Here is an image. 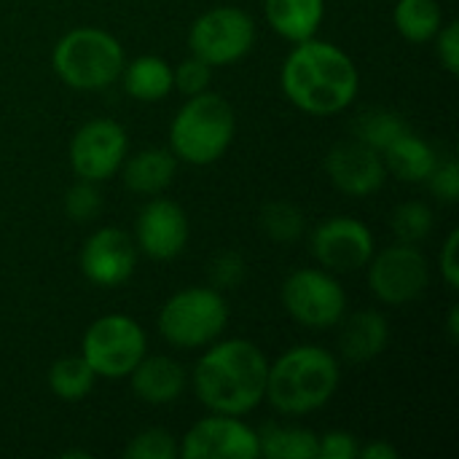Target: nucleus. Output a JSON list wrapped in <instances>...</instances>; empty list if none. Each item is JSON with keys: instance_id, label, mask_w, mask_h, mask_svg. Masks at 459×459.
<instances>
[{"instance_id": "obj_19", "label": "nucleus", "mask_w": 459, "mask_h": 459, "mask_svg": "<svg viewBox=\"0 0 459 459\" xmlns=\"http://www.w3.org/2000/svg\"><path fill=\"white\" fill-rule=\"evenodd\" d=\"M264 8L269 27L293 43L315 38L325 16V0H266Z\"/></svg>"}, {"instance_id": "obj_26", "label": "nucleus", "mask_w": 459, "mask_h": 459, "mask_svg": "<svg viewBox=\"0 0 459 459\" xmlns=\"http://www.w3.org/2000/svg\"><path fill=\"white\" fill-rule=\"evenodd\" d=\"M403 132H409V124L393 113V110H385V108H374V110H366L355 118L352 124V134L355 140L371 145L374 151H385L387 145H393Z\"/></svg>"}, {"instance_id": "obj_31", "label": "nucleus", "mask_w": 459, "mask_h": 459, "mask_svg": "<svg viewBox=\"0 0 459 459\" xmlns=\"http://www.w3.org/2000/svg\"><path fill=\"white\" fill-rule=\"evenodd\" d=\"M210 78H212V67L207 62H202L199 56H191L186 62H180L178 67H172V83L186 97L207 91L210 89Z\"/></svg>"}, {"instance_id": "obj_10", "label": "nucleus", "mask_w": 459, "mask_h": 459, "mask_svg": "<svg viewBox=\"0 0 459 459\" xmlns=\"http://www.w3.org/2000/svg\"><path fill=\"white\" fill-rule=\"evenodd\" d=\"M368 266V285L371 293L393 307L409 304L420 299L430 282L428 258L417 250V245H393L382 253L371 255Z\"/></svg>"}, {"instance_id": "obj_4", "label": "nucleus", "mask_w": 459, "mask_h": 459, "mask_svg": "<svg viewBox=\"0 0 459 459\" xmlns=\"http://www.w3.org/2000/svg\"><path fill=\"white\" fill-rule=\"evenodd\" d=\"M237 132L234 108L215 91H199L186 100L169 124V151L194 167L215 164Z\"/></svg>"}, {"instance_id": "obj_24", "label": "nucleus", "mask_w": 459, "mask_h": 459, "mask_svg": "<svg viewBox=\"0 0 459 459\" xmlns=\"http://www.w3.org/2000/svg\"><path fill=\"white\" fill-rule=\"evenodd\" d=\"M395 27L411 43H428L444 27V13L438 0H398Z\"/></svg>"}, {"instance_id": "obj_34", "label": "nucleus", "mask_w": 459, "mask_h": 459, "mask_svg": "<svg viewBox=\"0 0 459 459\" xmlns=\"http://www.w3.org/2000/svg\"><path fill=\"white\" fill-rule=\"evenodd\" d=\"M358 438L344 430H331L317 436V459H355L358 457Z\"/></svg>"}, {"instance_id": "obj_27", "label": "nucleus", "mask_w": 459, "mask_h": 459, "mask_svg": "<svg viewBox=\"0 0 459 459\" xmlns=\"http://www.w3.org/2000/svg\"><path fill=\"white\" fill-rule=\"evenodd\" d=\"M261 231L280 245H290L304 234V215L296 204L290 202H269L261 210Z\"/></svg>"}, {"instance_id": "obj_17", "label": "nucleus", "mask_w": 459, "mask_h": 459, "mask_svg": "<svg viewBox=\"0 0 459 459\" xmlns=\"http://www.w3.org/2000/svg\"><path fill=\"white\" fill-rule=\"evenodd\" d=\"M132 390L143 403L167 406L180 398L186 387V371L178 360L167 355H145L129 374Z\"/></svg>"}, {"instance_id": "obj_32", "label": "nucleus", "mask_w": 459, "mask_h": 459, "mask_svg": "<svg viewBox=\"0 0 459 459\" xmlns=\"http://www.w3.org/2000/svg\"><path fill=\"white\" fill-rule=\"evenodd\" d=\"M247 274V264L239 253H221L210 264V280L215 290H234Z\"/></svg>"}, {"instance_id": "obj_36", "label": "nucleus", "mask_w": 459, "mask_h": 459, "mask_svg": "<svg viewBox=\"0 0 459 459\" xmlns=\"http://www.w3.org/2000/svg\"><path fill=\"white\" fill-rule=\"evenodd\" d=\"M457 247H459V231H452L444 242L441 250V274L446 280V285L452 290H457L459 285V264H457Z\"/></svg>"}, {"instance_id": "obj_11", "label": "nucleus", "mask_w": 459, "mask_h": 459, "mask_svg": "<svg viewBox=\"0 0 459 459\" xmlns=\"http://www.w3.org/2000/svg\"><path fill=\"white\" fill-rule=\"evenodd\" d=\"M129 137L121 124L110 118L86 121L70 140V167L81 180H108L124 164Z\"/></svg>"}, {"instance_id": "obj_37", "label": "nucleus", "mask_w": 459, "mask_h": 459, "mask_svg": "<svg viewBox=\"0 0 459 459\" xmlns=\"http://www.w3.org/2000/svg\"><path fill=\"white\" fill-rule=\"evenodd\" d=\"M358 457L360 459H398V449L387 441H374L368 446H360L358 449Z\"/></svg>"}, {"instance_id": "obj_8", "label": "nucleus", "mask_w": 459, "mask_h": 459, "mask_svg": "<svg viewBox=\"0 0 459 459\" xmlns=\"http://www.w3.org/2000/svg\"><path fill=\"white\" fill-rule=\"evenodd\" d=\"M255 43V22L237 5H218L204 11L188 32V48L194 56L215 65H234L250 54Z\"/></svg>"}, {"instance_id": "obj_13", "label": "nucleus", "mask_w": 459, "mask_h": 459, "mask_svg": "<svg viewBox=\"0 0 459 459\" xmlns=\"http://www.w3.org/2000/svg\"><path fill=\"white\" fill-rule=\"evenodd\" d=\"M312 253L328 272H358L374 255V234L358 218H325L312 231Z\"/></svg>"}, {"instance_id": "obj_38", "label": "nucleus", "mask_w": 459, "mask_h": 459, "mask_svg": "<svg viewBox=\"0 0 459 459\" xmlns=\"http://www.w3.org/2000/svg\"><path fill=\"white\" fill-rule=\"evenodd\" d=\"M457 317L459 309L457 307H452V315H449V336H452V342H457Z\"/></svg>"}, {"instance_id": "obj_5", "label": "nucleus", "mask_w": 459, "mask_h": 459, "mask_svg": "<svg viewBox=\"0 0 459 459\" xmlns=\"http://www.w3.org/2000/svg\"><path fill=\"white\" fill-rule=\"evenodd\" d=\"M54 73L78 91L116 83L124 70L121 43L100 27H75L59 38L51 54Z\"/></svg>"}, {"instance_id": "obj_18", "label": "nucleus", "mask_w": 459, "mask_h": 459, "mask_svg": "<svg viewBox=\"0 0 459 459\" xmlns=\"http://www.w3.org/2000/svg\"><path fill=\"white\" fill-rule=\"evenodd\" d=\"M344 320V317H342ZM390 342V325L385 315L374 309L352 312L339 333V350L350 363H368L385 352Z\"/></svg>"}, {"instance_id": "obj_29", "label": "nucleus", "mask_w": 459, "mask_h": 459, "mask_svg": "<svg viewBox=\"0 0 459 459\" xmlns=\"http://www.w3.org/2000/svg\"><path fill=\"white\" fill-rule=\"evenodd\" d=\"M124 457L126 459H175L178 457V444H175V438H172L167 430L151 428V430L137 433V436L126 444Z\"/></svg>"}, {"instance_id": "obj_35", "label": "nucleus", "mask_w": 459, "mask_h": 459, "mask_svg": "<svg viewBox=\"0 0 459 459\" xmlns=\"http://www.w3.org/2000/svg\"><path fill=\"white\" fill-rule=\"evenodd\" d=\"M436 46H438V59L441 65L457 75L459 73V24L457 22H449L446 27L438 30L436 35Z\"/></svg>"}, {"instance_id": "obj_6", "label": "nucleus", "mask_w": 459, "mask_h": 459, "mask_svg": "<svg viewBox=\"0 0 459 459\" xmlns=\"http://www.w3.org/2000/svg\"><path fill=\"white\" fill-rule=\"evenodd\" d=\"M229 323V307L215 288L178 290L159 312V333L183 350H196L215 342Z\"/></svg>"}, {"instance_id": "obj_2", "label": "nucleus", "mask_w": 459, "mask_h": 459, "mask_svg": "<svg viewBox=\"0 0 459 459\" xmlns=\"http://www.w3.org/2000/svg\"><path fill=\"white\" fill-rule=\"evenodd\" d=\"M269 363L245 339H226L210 347L194 368V393L212 414L242 417L266 398Z\"/></svg>"}, {"instance_id": "obj_30", "label": "nucleus", "mask_w": 459, "mask_h": 459, "mask_svg": "<svg viewBox=\"0 0 459 459\" xmlns=\"http://www.w3.org/2000/svg\"><path fill=\"white\" fill-rule=\"evenodd\" d=\"M100 207H102V196L91 180H81V183L70 186L65 194V215L75 223H86V221L97 218Z\"/></svg>"}, {"instance_id": "obj_15", "label": "nucleus", "mask_w": 459, "mask_h": 459, "mask_svg": "<svg viewBox=\"0 0 459 459\" xmlns=\"http://www.w3.org/2000/svg\"><path fill=\"white\" fill-rule=\"evenodd\" d=\"M325 172L331 183L350 196H368L385 186L387 169L382 153L360 140H344L325 156Z\"/></svg>"}, {"instance_id": "obj_12", "label": "nucleus", "mask_w": 459, "mask_h": 459, "mask_svg": "<svg viewBox=\"0 0 459 459\" xmlns=\"http://www.w3.org/2000/svg\"><path fill=\"white\" fill-rule=\"evenodd\" d=\"M186 459H258V433L239 417L212 414L199 420L178 449Z\"/></svg>"}, {"instance_id": "obj_1", "label": "nucleus", "mask_w": 459, "mask_h": 459, "mask_svg": "<svg viewBox=\"0 0 459 459\" xmlns=\"http://www.w3.org/2000/svg\"><path fill=\"white\" fill-rule=\"evenodd\" d=\"M280 86L285 97L309 116H333L352 105L360 73L352 56L328 40H301L282 62Z\"/></svg>"}, {"instance_id": "obj_20", "label": "nucleus", "mask_w": 459, "mask_h": 459, "mask_svg": "<svg viewBox=\"0 0 459 459\" xmlns=\"http://www.w3.org/2000/svg\"><path fill=\"white\" fill-rule=\"evenodd\" d=\"M382 161H385V169L393 172L395 178H401L406 183H422L436 169L438 156L430 143H425L422 137H417L409 129L393 145H387L382 151Z\"/></svg>"}, {"instance_id": "obj_9", "label": "nucleus", "mask_w": 459, "mask_h": 459, "mask_svg": "<svg viewBox=\"0 0 459 459\" xmlns=\"http://www.w3.org/2000/svg\"><path fill=\"white\" fill-rule=\"evenodd\" d=\"M288 315L315 331L333 328L347 312V293L328 269H299L282 282Z\"/></svg>"}, {"instance_id": "obj_23", "label": "nucleus", "mask_w": 459, "mask_h": 459, "mask_svg": "<svg viewBox=\"0 0 459 459\" xmlns=\"http://www.w3.org/2000/svg\"><path fill=\"white\" fill-rule=\"evenodd\" d=\"M258 449L266 459H317V436L307 428L266 425L258 433Z\"/></svg>"}, {"instance_id": "obj_33", "label": "nucleus", "mask_w": 459, "mask_h": 459, "mask_svg": "<svg viewBox=\"0 0 459 459\" xmlns=\"http://www.w3.org/2000/svg\"><path fill=\"white\" fill-rule=\"evenodd\" d=\"M428 183H430V191L438 196V199H444L446 204H455L459 196V167L455 159H446L444 164L438 161L436 164V169L430 172V178H428Z\"/></svg>"}, {"instance_id": "obj_28", "label": "nucleus", "mask_w": 459, "mask_h": 459, "mask_svg": "<svg viewBox=\"0 0 459 459\" xmlns=\"http://www.w3.org/2000/svg\"><path fill=\"white\" fill-rule=\"evenodd\" d=\"M390 226L395 231V237L406 245H417L422 242L430 229H433V210L422 202H406L401 204L393 218H390Z\"/></svg>"}, {"instance_id": "obj_25", "label": "nucleus", "mask_w": 459, "mask_h": 459, "mask_svg": "<svg viewBox=\"0 0 459 459\" xmlns=\"http://www.w3.org/2000/svg\"><path fill=\"white\" fill-rule=\"evenodd\" d=\"M94 382H97V374L83 360V355L59 358L48 371V387L54 390L59 401H67V403L83 401L91 393Z\"/></svg>"}, {"instance_id": "obj_22", "label": "nucleus", "mask_w": 459, "mask_h": 459, "mask_svg": "<svg viewBox=\"0 0 459 459\" xmlns=\"http://www.w3.org/2000/svg\"><path fill=\"white\" fill-rule=\"evenodd\" d=\"M121 81H124L126 94L140 100V102H159L175 89L172 67L164 59L153 56V54L137 56L134 62L124 65Z\"/></svg>"}, {"instance_id": "obj_14", "label": "nucleus", "mask_w": 459, "mask_h": 459, "mask_svg": "<svg viewBox=\"0 0 459 459\" xmlns=\"http://www.w3.org/2000/svg\"><path fill=\"white\" fill-rule=\"evenodd\" d=\"M137 247L134 239L121 229H100L94 231L81 250V272L89 282L100 288H116L134 274Z\"/></svg>"}, {"instance_id": "obj_16", "label": "nucleus", "mask_w": 459, "mask_h": 459, "mask_svg": "<svg viewBox=\"0 0 459 459\" xmlns=\"http://www.w3.org/2000/svg\"><path fill=\"white\" fill-rule=\"evenodd\" d=\"M188 242V218L172 199L156 196L137 215V245L153 261H172Z\"/></svg>"}, {"instance_id": "obj_3", "label": "nucleus", "mask_w": 459, "mask_h": 459, "mask_svg": "<svg viewBox=\"0 0 459 459\" xmlns=\"http://www.w3.org/2000/svg\"><path fill=\"white\" fill-rule=\"evenodd\" d=\"M339 387L336 358L315 344L282 352L266 377V398L280 414L301 417L323 409Z\"/></svg>"}, {"instance_id": "obj_7", "label": "nucleus", "mask_w": 459, "mask_h": 459, "mask_svg": "<svg viewBox=\"0 0 459 459\" xmlns=\"http://www.w3.org/2000/svg\"><path fill=\"white\" fill-rule=\"evenodd\" d=\"M148 339L137 320L126 315H105L94 320L81 342V355L102 379H124L145 358Z\"/></svg>"}, {"instance_id": "obj_21", "label": "nucleus", "mask_w": 459, "mask_h": 459, "mask_svg": "<svg viewBox=\"0 0 459 459\" xmlns=\"http://www.w3.org/2000/svg\"><path fill=\"white\" fill-rule=\"evenodd\" d=\"M178 172V156L167 148H145L124 159V183L134 194L164 191Z\"/></svg>"}]
</instances>
